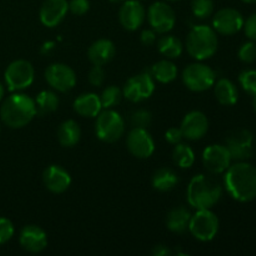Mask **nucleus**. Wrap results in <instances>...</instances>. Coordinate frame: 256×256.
<instances>
[{"mask_svg": "<svg viewBox=\"0 0 256 256\" xmlns=\"http://www.w3.org/2000/svg\"><path fill=\"white\" fill-rule=\"evenodd\" d=\"M152 112L148 110H138L132 115V122L135 128H142L146 129L150 124H152Z\"/></svg>", "mask_w": 256, "mask_h": 256, "instance_id": "nucleus-34", "label": "nucleus"}, {"mask_svg": "<svg viewBox=\"0 0 256 256\" xmlns=\"http://www.w3.org/2000/svg\"><path fill=\"white\" fill-rule=\"evenodd\" d=\"M159 52L168 59H176L182 52V44L176 36H164L158 42Z\"/></svg>", "mask_w": 256, "mask_h": 256, "instance_id": "nucleus-29", "label": "nucleus"}, {"mask_svg": "<svg viewBox=\"0 0 256 256\" xmlns=\"http://www.w3.org/2000/svg\"><path fill=\"white\" fill-rule=\"evenodd\" d=\"M192 10L196 18L206 19L214 12V2L212 0H192Z\"/></svg>", "mask_w": 256, "mask_h": 256, "instance_id": "nucleus-32", "label": "nucleus"}, {"mask_svg": "<svg viewBox=\"0 0 256 256\" xmlns=\"http://www.w3.org/2000/svg\"><path fill=\"white\" fill-rule=\"evenodd\" d=\"M188 52L196 60H206L214 56L218 50L216 32L206 25L192 28L186 39Z\"/></svg>", "mask_w": 256, "mask_h": 256, "instance_id": "nucleus-4", "label": "nucleus"}, {"mask_svg": "<svg viewBox=\"0 0 256 256\" xmlns=\"http://www.w3.org/2000/svg\"><path fill=\"white\" fill-rule=\"evenodd\" d=\"M90 9L89 0H72L69 2V10L74 15L82 16V15L86 14Z\"/></svg>", "mask_w": 256, "mask_h": 256, "instance_id": "nucleus-37", "label": "nucleus"}, {"mask_svg": "<svg viewBox=\"0 0 256 256\" xmlns=\"http://www.w3.org/2000/svg\"><path fill=\"white\" fill-rule=\"evenodd\" d=\"M245 34L252 42H256V14H252L246 22H244Z\"/></svg>", "mask_w": 256, "mask_h": 256, "instance_id": "nucleus-39", "label": "nucleus"}, {"mask_svg": "<svg viewBox=\"0 0 256 256\" xmlns=\"http://www.w3.org/2000/svg\"><path fill=\"white\" fill-rule=\"evenodd\" d=\"M215 95L218 102L225 106H232L238 102L239 92L234 82L228 79H222L215 85Z\"/></svg>", "mask_w": 256, "mask_h": 256, "instance_id": "nucleus-25", "label": "nucleus"}, {"mask_svg": "<svg viewBox=\"0 0 256 256\" xmlns=\"http://www.w3.org/2000/svg\"><path fill=\"white\" fill-rule=\"evenodd\" d=\"M225 188L232 199L249 202L256 199V168L248 162L229 166L225 174Z\"/></svg>", "mask_w": 256, "mask_h": 256, "instance_id": "nucleus-1", "label": "nucleus"}, {"mask_svg": "<svg viewBox=\"0 0 256 256\" xmlns=\"http://www.w3.org/2000/svg\"><path fill=\"white\" fill-rule=\"evenodd\" d=\"M4 94H5V89H4V86H2V85L0 84V100H2V98H4Z\"/></svg>", "mask_w": 256, "mask_h": 256, "instance_id": "nucleus-43", "label": "nucleus"}, {"mask_svg": "<svg viewBox=\"0 0 256 256\" xmlns=\"http://www.w3.org/2000/svg\"><path fill=\"white\" fill-rule=\"evenodd\" d=\"M244 2H246V4H256V0H242Z\"/></svg>", "mask_w": 256, "mask_h": 256, "instance_id": "nucleus-44", "label": "nucleus"}, {"mask_svg": "<svg viewBox=\"0 0 256 256\" xmlns=\"http://www.w3.org/2000/svg\"><path fill=\"white\" fill-rule=\"evenodd\" d=\"M146 72L152 75V78H155L158 82H162V84H169L176 79L178 68L174 62H169V60H162V62L152 65L149 72Z\"/></svg>", "mask_w": 256, "mask_h": 256, "instance_id": "nucleus-26", "label": "nucleus"}, {"mask_svg": "<svg viewBox=\"0 0 256 256\" xmlns=\"http://www.w3.org/2000/svg\"><path fill=\"white\" fill-rule=\"evenodd\" d=\"M145 16V9L138 0H128L124 2L119 12V19L122 26L129 32H134L138 30L144 22Z\"/></svg>", "mask_w": 256, "mask_h": 256, "instance_id": "nucleus-17", "label": "nucleus"}, {"mask_svg": "<svg viewBox=\"0 0 256 256\" xmlns=\"http://www.w3.org/2000/svg\"><path fill=\"white\" fill-rule=\"evenodd\" d=\"M244 18L235 9H222L214 16L215 30L222 35H234L244 28Z\"/></svg>", "mask_w": 256, "mask_h": 256, "instance_id": "nucleus-15", "label": "nucleus"}, {"mask_svg": "<svg viewBox=\"0 0 256 256\" xmlns=\"http://www.w3.org/2000/svg\"><path fill=\"white\" fill-rule=\"evenodd\" d=\"M36 115L35 100L25 94H14L8 98L0 109V116L12 129L26 126Z\"/></svg>", "mask_w": 256, "mask_h": 256, "instance_id": "nucleus-2", "label": "nucleus"}, {"mask_svg": "<svg viewBox=\"0 0 256 256\" xmlns=\"http://www.w3.org/2000/svg\"><path fill=\"white\" fill-rule=\"evenodd\" d=\"M252 106H254V110L256 112V96H254V102H252Z\"/></svg>", "mask_w": 256, "mask_h": 256, "instance_id": "nucleus-45", "label": "nucleus"}, {"mask_svg": "<svg viewBox=\"0 0 256 256\" xmlns=\"http://www.w3.org/2000/svg\"><path fill=\"white\" fill-rule=\"evenodd\" d=\"M89 82L92 86H102L105 82V72L100 65H95L89 72Z\"/></svg>", "mask_w": 256, "mask_h": 256, "instance_id": "nucleus-38", "label": "nucleus"}, {"mask_svg": "<svg viewBox=\"0 0 256 256\" xmlns=\"http://www.w3.org/2000/svg\"><path fill=\"white\" fill-rule=\"evenodd\" d=\"M239 82L248 94L256 96V70H245L240 74Z\"/></svg>", "mask_w": 256, "mask_h": 256, "instance_id": "nucleus-33", "label": "nucleus"}, {"mask_svg": "<svg viewBox=\"0 0 256 256\" xmlns=\"http://www.w3.org/2000/svg\"><path fill=\"white\" fill-rule=\"evenodd\" d=\"M45 79L52 89L66 92L76 85V75L74 70L65 64H52L45 72Z\"/></svg>", "mask_w": 256, "mask_h": 256, "instance_id": "nucleus-11", "label": "nucleus"}, {"mask_svg": "<svg viewBox=\"0 0 256 256\" xmlns=\"http://www.w3.org/2000/svg\"><path fill=\"white\" fill-rule=\"evenodd\" d=\"M226 148L232 160L250 159L254 154V135L249 130H235L226 138Z\"/></svg>", "mask_w": 256, "mask_h": 256, "instance_id": "nucleus-9", "label": "nucleus"}, {"mask_svg": "<svg viewBox=\"0 0 256 256\" xmlns=\"http://www.w3.org/2000/svg\"><path fill=\"white\" fill-rule=\"evenodd\" d=\"M148 18L149 22L152 26L154 32L159 34H165L170 32L175 26L176 22V16H175L174 10L166 2H158L150 6L148 12Z\"/></svg>", "mask_w": 256, "mask_h": 256, "instance_id": "nucleus-12", "label": "nucleus"}, {"mask_svg": "<svg viewBox=\"0 0 256 256\" xmlns=\"http://www.w3.org/2000/svg\"><path fill=\"white\" fill-rule=\"evenodd\" d=\"M102 109V102L96 94H84L74 102V110L84 118L98 116Z\"/></svg>", "mask_w": 256, "mask_h": 256, "instance_id": "nucleus-22", "label": "nucleus"}, {"mask_svg": "<svg viewBox=\"0 0 256 256\" xmlns=\"http://www.w3.org/2000/svg\"><path fill=\"white\" fill-rule=\"evenodd\" d=\"M35 70L26 60H16L8 66L5 82L10 92H19L29 88L34 82Z\"/></svg>", "mask_w": 256, "mask_h": 256, "instance_id": "nucleus-8", "label": "nucleus"}, {"mask_svg": "<svg viewBox=\"0 0 256 256\" xmlns=\"http://www.w3.org/2000/svg\"><path fill=\"white\" fill-rule=\"evenodd\" d=\"M110 2H122V0H110Z\"/></svg>", "mask_w": 256, "mask_h": 256, "instance_id": "nucleus-46", "label": "nucleus"}, {"mask_svg": "<svg viewBox=\"0 0 256 256\" xmlns=\"http://www.w3.org/2000/svg\"><path fill=\"white\" fill-rule=\"evenodd\" d=\"M222 196V185L205 175L192 178L188 188V202L196 210L212 209L220 202Z\"/></svg>", "mask_w": 256, "mask_h": 256, "instance_id": "nucleus-3", "label": "nucleus"}, {"mask_svg": "<svg viewBox=\"0 0 256 256\" xmlns=\"http://www.w3.org/2000/svg\"><path fill=\"white\" fill-rule=\"evenodd\" d=\"M128 149L138 159H148L155 152V142L152 135L142 128H135L128 136Z\"/></svg>", "mask_w": 256, "mask_h": 256, "instance_id": "nucleus-13", "label": "nucleus"}, {"mask_svg": "<svg viewBox=\"0 0 256 256\" xmlns=\"http://www.w3.org/2000/svg\"><path fill=\"white\" fill-rule=\"evenodd\" d=\"M115 54H116L115 45L110 40L106 39L95 42L89 48V52H88V56H89L90 62L94 65H100V66L112 62L114 59Z\"/></svg>", "mask_w": 256, "mask_h": 256, "instance_id": "nucleus-21", "label": "nucleus"}, {"mask_svg": "<svg viewBox=\"0 0 256 256\" xmlns=\"http://www.w3.org/2000/svg\"><path fill=\"white\" fill-rule=\"evenodd\" d=\"M20 245L32 254L42 252L48 246L46 232L36 225H28L20 232Z\"/></svg>", "mask_w": 256, "mask_h": 256, "instance_id": "nucleus-19", "label": "nucleus"}, {"mask_svg": "<svg viewBox=\"0 0 256 256\" xmlns=\"http://www.w3.org/2000/svg\"><path fill=\"white\" fill-rule=\"evenodd\" d=\"M155 92V82L154 79L150 74L144 72L138 76L132 78L128 80L124 86L122 95L128 100L132 102H140L142 100H146L154 94Z\"/></svg>", "mask_w": 256, "mask_h": 256, "instance_id": "nucleus-10", "label": "nucleus"}, {"mask_svg": "<svg viewBox=\"0 0 256 256\" xmlns=\"http://www.w3.org/2000/svg\"><path fill=\"white\" fill-rule=\"evenodd\" d=\"M14 225L10 220L0 218V245L5 244L14 236Z\"/></svg>", "mask_w": 256, "mask_h": 256, "instance_id": "nucleus-36", "label": "nucleus"}, {"mask_svg": "<svg viewBox=\"0 0 256 256\" xmlns=\"http://www.w3.org/2000/svg\"><path fill=\"white\" fill-rule=\"evenodd\" d=\"M125 122L119 112L106 109L104 112L98 115L96 135L104 142H118L124 135Z\"/></svg>", "mask_w": 256, "mask_h": 256, "instance_id": "nucleus-5", "label": "nucleus"}, {"mask_svg": "<svg viewBox=\"0 0 256 256\" xmlns=\"http://www.w3.org/2000/svg\"><path fill=\"white\" fill-rule=\"evenodd\" d=\"M165 138H166V140L172 145H176V144H179V142H182V138L184 136H182V130L178 129V128H172V129H169L166 132Z\"/></svg>", "mask_w": 256, "mask_h": 256, "instance_id": "nucleus-40", "label": "nucleus"}, {"mask_svg": "<svg viewBox=\"0 0 256 256\" xmlns=\"http://www.w3.org/2000/svg\"><path fill=\"white\" fill-rule=\"evenodd\" d=\"M219 219L210 209L198 210L192 216L189 230L195 239L200 242H212L219 232Z\"/></svg>", "mask_w": 256, "mask_h": 256, "instance_id": "nucleus-6", "label": "nucleus"}, {"mask_svg": "<svg viewBox=\"0 0 256 256\" xmlns=\"http://www.w3.org/2000/svg\"><path fill=\"white\" fill-rule=\"evenodd\" d=\"M168 2H180V0H168Z\"/></svg>", "mask_w": 256, "mask_h": 256, "instance_id": "nucleus-47", "label": "nucleus"}, {"mask_svg": "<svg viewBox=\"0 0 256 256\" xmlns=\"http://www.w3.org/2000/svg\"><path fill=\"white\" fill-rule=\"evenodd\" d=\"M172 159L179 168L189 169L195 162V152L190 146L179 142V144H176V148L172 152Z\"/></svg>", "mask_w": 256, "mask_h": 256, "instance_id": "nucleus-30", "label": "nucleus"}, {"mask_svg": "<svg viewBox=\"0 0 256 256\" xmlns=\"http://www.w3.org/2000/svg\"><path fill=\"white\" fill-rule=\"evenodd\" d=\"M192 214L185 208H175L168 214L166 226L170 232L175 234H182L189 229Z\"/></svg>", "mask_w": 256, "mask_h": 256, "instance_id": "nucleus-24", "label": "nucleus"}, {"mask_svg": "<svg viewBox=\"0 0 256 256\" xmlns=\"http://www.w3.org/2000/svg\"><path fill=\"white\" fill-rule=\"evenodd\" d=\"M69 10L66 0H45L40 9V20L48 28H55L64 20Z\"/></svg>", "mask_w": 256, "mask_h": 256, "instance_id": "nucleus-18", "label": "nucleus"}, {"mask_svg": "<svg viewBox=\"0 0 256 256\" xmlns=\"http://www.w3.org/2000/svg\"><path fill=\"white\" fill-rule=\"evenodd\" d=\"M80 138H82V129L74 120L64 122L58 130V140L64 148L75 146L80 142Z\"/></svg>", "mask_w": 256, "mask_h": 256, "instance_id": "nucleus-23", "label": "nucleus"}, {"mask_svg": "<svg viewBox=\"0 0 256 256\" xmlns=\"http://www.w3.org/2000/svg\"><path fill=\"white\" fill-rule=\"evenodd\" d=\"M239 59L245 64H252L256 60V45L252 42L242 45L239 50Z\"/></svg>", "mask_w": 256, "mask_h": 256, "instance_id": "nucleus-35", "label": "nucleus"}, {"mask_svg": "<svg viewBox=\"0 0 256 256\" xmlns=\"http://www.w3.org/2000/svg\"><path fill=\"white\" fill-rule=\"evenodd\" d=\"M35 105H36V114L44 116V115L56 112L59 108V98L52 92H48V90L42 92L36 96Z\"/></svg>", "mask_w": 256, "mask_h": 256, "instance_id": "nucleus-28", "label": "nucleus"}, {"mask_svg": "<svg viewBox=\"0 0 256 256\" xmlns=\"http://www.w3.org/2000/svg\"><path fill=\"white\" fill-rule=\"evenodd\" d=\"M142 42L146 46H152L156 42V34L152 30H144L142 34Z\"/></svg>", "mask_w": 256, "mask_h": 256, "instance_id": "nucleus-41", "label": "nucleus"}, {"mask_svg": "<svg viewBox=\"0 0 256 256\" xmlns=\"http://www.w3.org/2000/svg\"><path fill=\"white\" fill-rule=\"evenodd\" d=\"M122 98V92L118 86H109L102 92V96H100V102H102V106L104 109H112V108L120 104Z\"/></svg>", "mask_w": 256, "mask_h": 256, "instance_id": "nucleus-31", "label": "nucleus"}, {"mask_svg": "<svg viewBox=\"0 0 256 256\" xmlns=\"http://www.w3.org/2000/svg\"><path fill=\"white\" fill-rule=\"evenodd\" d=\"M182 136L189 140H200L206 135L209 130V120L205 114L200 112H192L184 118L180 128Z\"/></svg>", "mask_w": 256, "mask_h": 256, "instance_id": "nucleus-16", "label": "nucleus"}, {"mask_svg": "<svg viewBox=\"0 0 256 256\" xmlns=\"http://www.w3.org/2000/svg\"><path fill=\"white\" fill-rule=\"evenodd\" d=\"M178 182H179L178 175L172 169H166V168H162V169L155 172L154 176H152V186L155 190L162 192L172 190L176 186Z\"/></svg>", "mask_w": 256, "mask_h": 256, "instance_id": "nucleus-27", "label": "nucleus"}, {"mask_svg": "<svg viewBox=\"0 0 256 256\" xmlns=\"http://www.w3.org/2000/svg\"><path fill=\"white\" fill-rule=\"evenodd\" d=\"M232 155L224 145H212L206 148L202 154L204 166L212 174H222L232 164Z\"/></svg>", "mask_w": 256, "mask_h": 256, "instance_id": "nucleus-14", "label": "nucleus"}, {"mask_svg": "<svg viewBox=\"0 0 256 256\" xmlns=\"http://www.w3.org/2000/svg\"><path fill=\"white\" fill-rule=\"evenodd\" d=\"M170 254H172V252L165 245H156L152 250V255L154 256H168Z\"/></svg>", "mask_w": 256, "mask_h": 256, "instance_id": "nucleus-42", "label": "nucleus"}, {"mask_svg": "<svg viewBox=\"0 0 256 256\" xmlns=\"http://www.w3.org/2000/svg\"><path fill=\"white\" fill-rule=\"evenodd\" d=\"M216 74L212 68L204 64H192L184 70L182 82L192 92H202L214 86Z\"/></svg>", "mask_w": 256, "mask_h": 256, "instance_id": "nucleus-7", "label": "nucleus"}, {"mask_svg": "<svg viewBox=\"0 0 256 256\" xmlns=\"http://www.w3.org/2000/svg\"><path fill=\"white\" fill-rule=\"evenodd\" d=\"M42 180L46 189L54 194H62L69 189L72 184V178L69 172L58 165H52L45 169Z\"/></svg>", "mask_w": 256, "mask_h": 256, "instance_id": "nucleus-20", "label": "nucleus"}]
</instances>
